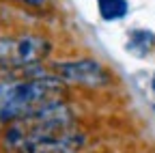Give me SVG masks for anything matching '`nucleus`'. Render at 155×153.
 <instances>
[{
    "label": "nucleus",
    "mask_w": 155,
    "mask_h": 153,
    "mask_svg": "<svg viewBox=\"0 0 155 153\" xmlns=\"http://www.w3.org/2000/svg\"><path fill=\"white\" fill-rule=\"evenodd\" d=\"M52 45L43 35L19 32L0 37V73L28 71L50 54Z\"/></svg>",
    "instance_id": "nucleus-2"
},
{
    "label": "nucleus",
    "mask_w": 155,
    "mask_h": 153,
    "mask_svg": "<svg viewBox=\"0 0 155 153\" xmlns=\"http://www.w3.org/2000/svg\"><path fill=\"white\" fill-rule=\"evenodd\" d=\"M153 91H155V78H153Z\"/></svg>",
    "instance_id": "nucleus-7"
},
{
    "label": "nucleus",
    "mask_w": 155,
    "mask_h": 153,
    "mask_svg": "<svg viewBox=\"0 0 155 153\" xmlns=\"http://www.w3.org/2000/svg\"><path fill=\"white\" fill-rule=\"evenodd\" d=\"M155 39H153V32H147V30H140V32H131V43L129 48H134L140 56H144V52L149 48H153Z\"/></svg>",
    "instance_id": "nucleus-5"
},
{
    "label": "nucleus",
    "mask_w": 155,
    "mask_h": 153,
    "mask_svg": "<svg viewBox=\"0 0 155 153\" xmlns=\"http://www.w3.org/2000/svg\"><path fill=\"white\" fill-rule=\"evenodd\" d=\"M63 82L54 73H28L0 82V131L41 108L63 101Z\"/></svg>",
    "instance_id": "nucleus-1"
},
{
    "label": "nucleus",
    "mask_w": 155,
    "mask_h": 153,
    "mask_svg": "<svg viewBox=\"0 0 155 153\" xmlns=\"http://www.w3.org/2000/svg\"><path fill=\"white\" fill-rule=\"evenodd\" d=\"M97 9L101 20L114 22L127 15V0H97Z\"/></svg>",
    "instance_id": "nucleus-4"
},
{
    "label": "nucleus",
    "mask_w": 155,
    "mask_h": 153,
    "mask_svg": "<svg viewBox=\"0 0 155 153\" xmlns=\"http://www.w3.org/2000/svg\"><path fill=\"white\" fill-rule=\"evenodd\" d=\"M54 75L63 84H75V86H86V88H97L110 82L108 69L93 58L58 63Z\"/></svg>",
    "instance_id": "nucleus-3"
},
{
    "label": "nucleus",
    "mask_w": 155,
    "mask_h": 153,
    "mask_svg": "<svg viewBox=\"0 0 155 153\" xmlns=\"http://www.w3.org/2000/svg\"><path fill=\"white\" fill-rule=\"evenodd\" d=\"M19 2L30 5V7H45V5H48V0H19Z\"/></svg>",
    "instance_id": "nucleus-6"
}]
</instances>
